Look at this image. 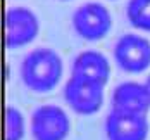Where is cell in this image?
I'll use <instances>...</instances> for the list:
<instances>
[{
  "label": "cell",
  "instance_id": "8992f818",
  "mask_svg": "<svg viewBox=\"0 0 150 140\" xmlns=\"http://www.w3.org/2000/svg\"><path fill=\"white\" fill-rule=\"evenodd\" d=\"M40 33L38 16L31 9L17 5L5 12V45L7 48H19L31 43Z\"/></svg>",
  "mask_w": 150,
  "mask_h": 140
},
{
  "label": "cell",
  "instance_id": "30bf717a",
  "mask_svg": "<svg viewBox=\"0 0 150 140\" xmlns=\"http://www.w3.org/2000/svg\"><path fill=\"white\" fill-rule=\"evenodd\" d=\"M126 16L133 28L150 33V0H128Z\"/></svg>",
  "mask_w": 150,
  "mask_h": 140
},
{
  "label": "cell",
  "instance_id": "7c38bea8",
  "mask_svg": "<svg viewBox=\"0 0 150 140\" xmlns=\"http://www.w3.org/2000/svg\"><path fill=\"white\" fill-rule=\"evenodd\" d=\"M145 87H147V90H149V95H150V75L147 76V80H145Z\"/></svg>",
  "mask_w": 150,
  "mask_h": 140
},
{
  "label": "cell",
  "instance_id": "6da1fadb",
  "mask_svg": "<svg viewBox=\"0 0 150 140\" xmlns=\"http://www.w3.org/2000/svg\"><path fill=\"white\" fill-rule=\"evenodd\" d=\"M62 69L64 64L59 52H55L50 47H38L24 55L19 73L26 88L38 93H45L59 85Z\"/></svg>",
  "mask_w": 150,
  "mask_h": 140
},
{
  "label": "cell",
  "instance_id": "7a4b0ae2",
  "mask_svg": "<svg viewBox=\"0 0 150 140\" xmlns=\"http://www.w3.org/2000/svg\"><path fill=\"white\" fill-rule=\"evenodd\" d=\"M64 100L79 116H91L104 104V85L83 76L71 75L64 85Z\"/></svg>",
  "mask_w": 150,
  "mask_h": 140
},
{
  "label": "cell",
  "instance_id": "52a82bcc",
  "mask_svg": "<svg viewBox=\"0 0 150 140\" xmlns=\"http://www.w3.org/2000/svg\"><path fill=\"white\" fill-rule=\"evenodd\" d=\"M147 114L112 109L105 118V135L109 140H147Z\"/></svg>",
  "mask_w": 150,
  "mask_h": 140
},
{
  "label": "cell",
  "instance_id": "3957f363",
  "mask_svg": "<svg viewBox=\"0 0 150 140\" xmlns=\"http://www.w3.org/2000/svg\"><path fill=\"white\" fill-rule=\"evenodd\" d=\"M73 28L86 42L102 40L112 28L110 11L100 2H85L73 14Z\"/></svg>",
  "mask_w": 150,
  "mask_h": 140
},
{
  "label": "cell",
  "instance_id": "8fae6325",
  "mask_svg": "<svg viewBox=\"0 0 150 140\" xmlns=\"http://www.w3.org/2000/svg\"><path fill=\"white\" fill-rule=\"evenodd\" d=\"M26 133V121L21 109L7 106L5 109V140H23Z\"/></svg>",
  "mask_w": 150,
  "mask_h": 140
},
{
  "label": "cell",
  "instance_id": "9c48e42d",
  "mask_svg": "<svg viewBox=\"0 0 150 140\" xmlns=\"http://www.w3.org/2000/svg\"><path fill=\"white\" fill-rule=\"evenodd\" d=\"M71 75L88 78L105 87L110 78V62L102 52L86 48V50H81L74 57Z\"/></svg>",
  "mask_w": 150,
  "mask_h": 140
},
{
  "label": "cell",
  "instance_id": "ba28073f",
  "mask_svg": "<svg viewBox=\"0 0 150 140\" xmlns=\"http://www.w3.org/2000/svg\"><path fill=\"white\" fill-rule=\"evenodd\" d=\"M110 104H112V109L147 114L150 109V95L145 83L122 81L114 88Z\"/></svg>",
  "mask_w": 150,
  "mask_h": 140
},
{
  "label": "cell",
  "instance_id": "5b68a950",
  "mask_svg": "<svg viewBox=\"0 0 150 140\" xmlns=\"http://www.w3.org/2000/svg\"><path fill=\"white\" fill-rule=\"evenodd\" d=\"M114 59L126 73H143L150 68V40L138 33H124L114 45Z\"/></svg>",
  "mask_w": 150,
  "mask_h": 140
},
{
  "label": "cell",
  "instance_id": "277c9868",
  "mask_svg": "<svg viewBox=\"0 0 150 140\" xmlns=\"http://www.w3.org/2000/svg\"><path fill=\"white\" fill-rule=\"evenodd\" d=\"M71 133V119L67 112L55 104H43L31 114L33 140H66Z\"/></svg>",
  "mask_w": 150,
  "mask_h": 140
},
{
  "label": "cell",
  "instance_id": "4fadbf2b",
  "mask_svg": "<svg viewBox=\"0 0 150 140\" xmlns=\"http://www.w3.org/2000/svg\"><path fill=\"white\" fill-rule=\"evenodd\" d=\"M64 2H66V0H64Z\"/></svg>",
  "mask_w": 150,
  "mask_h": 140
}]
</instances>
